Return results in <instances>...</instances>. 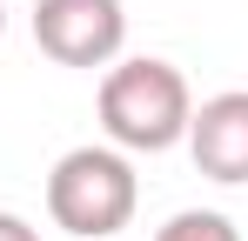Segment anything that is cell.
<instances>
[{
	"instance_id": "obj_1",
	"label": "cell",
	"mask_w": 248,
	"mask_h": 241,
	"mask_svg": "<svg viewBox=\"0 0 248 241\" xmlns=\"http://www.w3.org/2000/svg\"><path fill=\"white\" fill-rule=\"evenodd\" d=\"M101 134L108 148L121 154H168L188 141V114H195V94H188V74L174 60H155V54H134V60H114L101 74Z\"/></svg>"
},
{
	"instance_id": "obj_2",
	"label": "cell",
	"mask_w": 248,
	"mask_h": 241,
	"mask_svg": "<svg viewBox=\"0 0 248 241\" xmlns=\"http://www.w3.org/2000/svg\"><path fill=\"white\" fill-rule=\"evenodd\" d=\"M141 208V181L121 148H67L47 174V221L67 228L74 241L121 235Z\"/></svg>"
},
{
	"instance_id": "obj_3",
	"label": "cell",
	"mask_w": 248,
	"mask_h": 241,
	"mask_svg": "<svg viewBox=\"0 0 248 241\" xmlns=\"http://www.w3.org/2000/svg\"><path fill=\"white\" fill-rule=\"evenodd\" d=\"M34 40L61 67H114L127 47V7L121 0H41Z\"/></svg>"
},
{
	"instance_id": "obj_4",
	"label": "cell",
	"mask_w": 248,
	"mask_h": 241,
	"mask_svg": "<svg viewBox=\"0 0 248 241\" xmlns=\"http://www.w3.org/2000/svg\"><path fill=\"white\" fill-rule=\"evenodd\" d=\"M188 154L221 188H242L248 181V87L208 94L202 107L188 114Z\"/></svg>"
},
{
	"instance_id": "obj_5",
	"label": "cell",
	"mask_w": 248,
	"mask_h": 241,
	"mask_svg": "<svg viewBox=\"0 0 248 241\" xmlns=\"http://www.w3.org/2000/svg\"><path fill=\"white\" fill-rule=\"evenodd\" d=\"M155 241H242V228L228 221V214H215V208H181V214H168Z\"/></svg>"
},
{
	"instance_id": "obj_6",
	"label": "cell",
	"mask_w": 248,
	"mask_h": 241,
	"mask_svg": "<svg viewBox=\"0 0 248 241\" xmlns=\"http://www.w3.org/2000/svg\"><path fill=\"white\" fill-rule=\"evenodd\" d=\"M0 241H41V228L20 221V214H0Z\"/></svg>"
},
{
	"instance_id": "obj_7",
	"label": "cell",
	"mask_w": 248,
	"mask_h": 241,
	"mask_svg": "<svg viewBox=\"0 0 248 241\" xmlns=\"http://www.w3.org/2000/svg\"><path fill=\"white\" fill-rule=\"evenodd\" d=\"M0 40H7V7H0Z\"/></svg>"
}]
</instances>
